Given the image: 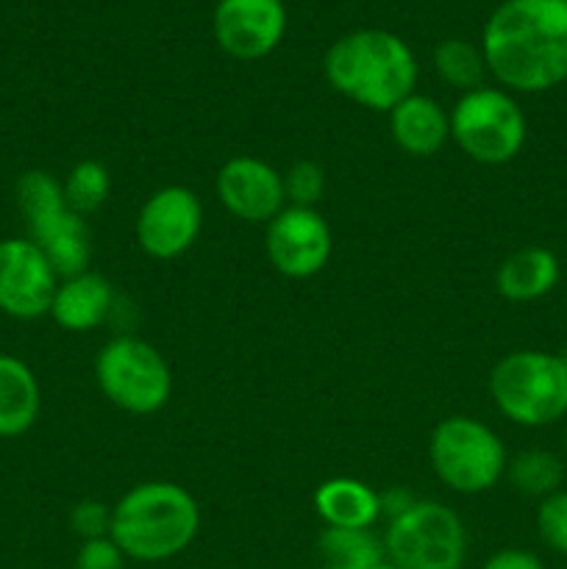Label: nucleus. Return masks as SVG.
<instances>
[{
    "instance_id": "f03ea898",
    "label": "nucleus",
    "mask_w": 567,
    "mask_h": 569,
    "mask_svg": "<svg viewBox=\"0 0 567 569\" xmlns=\"http://www.w3.org/2000/svg\"><path fill=\"white\" fill-rule=\"evenodd\" d=\"M322 70L339 94L387 114L415 92L420 76L409 44L384 28H359L339 37L328 48Z\"/></svg>"
},
{
    "instance_id": "aec40b11",
    "label": "nucleus",
    "mask_w": 567,
    "mask_h": 569,
    "mask_svg": "<svg viewBox=\"0 0 567 569\" xmlns=\"http://www.w3.org/2000/svg\"><path fill=\"white\" fill-rule=\"evenodd\" d=\"M326 569H376L387 561L384 539L372 528H326L317 539Z\"/></svg>"
},
{
    "instance_id": "0eeeda50",
    "label": "nucleus",
    "mask_w": 567,
    "mask_h": 569,
    "mask_svg": "<svg viewBox=\"0 0 567 569\" xmlns=\"http://www.w3.org/2000/svg\"><path fill=\"white\" fill-rule=\"evenodd\" d=\"M526 137V114L506 89L478 87L461 94L450 111V139L478 164L498 167L517 159Z\"/></svg>"
},
{
    "instance_id": "20e7f679",
    "label": "nucleus",
    "mask_w": 567,
    "mask_h": 569,
    "mask_svg": "<svg viewBox=\"0 0 567 569\" xmlns=\"http://www.w3.org/2000/svg\"><path fill=\"white\" fill-rule=\"evenodd\" d=\"M489 395L515 426H554L567 417V365L545 350H515L489 372Z\"/></svg>"
},
{
    "instance_id": "f8f14e48",
    "label": "nucleus",
    "mask_w": 567,
    "mask_h": 569,
    "mask_svg": "<svg viewBox=\"0 0 567 569\" xmlns=\"http://www.w3.org/2000/svg\"><path fill=\"white\" fill-rule=\"evenodd\" d=\"M265 250L270 264L287 278H311L328 264L334 237L328 220L317 209L284 206L267 222Z\"/></svg>"
},
{
    "instance_id": "f3484780",
    "label": "nucleus",
    "mask_w": 567,
    "mask_h": 569,
    "mask_svg": "<svg viewBox=\"0 0 567 569\" xmlns=\"http://www.w3.org/2000/svg\"><path fill=\"white\" fill-rule=\"evenodd\" d=\"M559 276L561 267L554 250L543 248V244H528L500 261L498 272H495V289L500 298L511 300V303H531V300L554 292Z\"/></svg>"
},
{
    "instance_id": "39448f33",
    "label": "nucleus",
    "mask_w": 567,
    "mask_h": 569,
    "mask_svg": "<svg viewBox=\"0 0 567 569\" xmlns=\"http://www.w3.org/2000/svg\"><path fill=\"white\" fill-rule=\"evenodd\" d=\"M17 206L28 226V239L48 256L59 278L87 272L92 244L89 228L81 214L67 206L64 187L44 170L22 172L17 181Z\"/></svg>"
},
{
    "instance_id": "9d476101",
    "label": "nucleus",
    "mask_w": 567,
    "mask_h": 569,
    "mask_svg": "<svg viewBox=\"0 0 567 569\" xmlns=\"http://www.w3.org/2000/svg\"><path fill=\"white\" fill-rule=\"evenodd\" d=\"M59 281L48 256L31 239H0V311L6 317L31 322L50 315Z\"/></svg>"
},
{
    "instance_id": "bb28decb",
    "label": "nucleus",
    "mask_w": 567,
    "mask_h": 569,
    "mask_svg": "<svg viewBox=\"0 0 567 569\" xmlns=\"http://www.w3.org/2000/svg\"><path fill=\"white\" fill-rule=\"evenodd\" d=\"M76 569H126V553L111 537L89 539L78 548Z\"/></svg>"
},
{
    "instance_id": "6e6552de",
    "label": "nucleus",
    "mask_w": 567,
    "mask_h": 569,
    "mask_svg": "<svg viewBox=\"0 0 567 569\" xmlns=\"http://www.w3.org/2000/svg\"><path fill=\"white\" fill-rule=\"evenodd\" d=\"M94 378L109 403L128 415L148 417L172 398V370L165 356L137 337H115L94 359Z\"/></svg>"
},
{
    "instance_id": "7c9ffc66",
    "label": "nucleus",
    "mask_w": 567,
    "mask_h": 569,
    "mask_svg": "<svg viewBox=\"0 0 567 569\" xmlns=\"http://www.w3.org/2000/svg\"><path fill=\"white\" fill-rule=\"evenodd\" d=\"M559 356H561V361H565V365H567V348H565V350H561V353H559Z\"/></svg>"
},
{
    "instance_id": "6ab92c4d",
    "label": "nucleus",
    "mask_w": 567,
    "mask_h": 569,
    "mask_svg": "<svg viewBox=\"0 0 567 569\" xmlns=\"http://www.w3.org/2000/svg\"><path fill=\"white\" fill-rule=\"evenodd\" d=\"M315 509L326 528H372L381 517V495L356 478H331L317 487Z\"/></svg>"
},
{
    "instance_id": "423d86ee",
    "label": "nucleus",
    "mask_w": 567,
    "mask_h": 569,
    "mask_svg": "<svg viewBox=\"0 0 567 569\" xmlns=\"http://www.w3.org/2000/svg\"><path fill=\"white\" fill-rule=\"evenodd\" d=\"M428 461L434 476L459 495L489 492L509 465L498 433L472 417L439 422L428 439Z\"/></svg>"
},
{
    "instance_id": "4be33fe9",
    "label": "nucleus",
    "mask_w": 567,
    "mask_h": 569,
    "mask_svg": "<svg viewBox=\"0 0 567 569\" xmlns=\"http://www.w3.org/2000/svg\"><path fill=\"white\" fill-rule=\"evenodd\" d=\"M434 70L448 87L461 89V94L484 87L487 76V61L481 48H476L467 39H445L434 48Z\"/></svg>"
},
{
    "instance_id": "f257e3e1",
    "label": "nucleus",
    "mask_w": 567,
    "mask_h": 569,
    "mask_svg": "<svg viewBox=\"0 0 567 569\" xmlns=\"http://www.w3.org/2000/svg\"><path fill=\"white\" fill-rule=\"evenodd\" d=\"M487 72L506 92H548L567 81V0H504L481 33Z\"/></svg>"
},
{
    "instance_id": "393cba45",
    "label": "nucleus",
    "mask_w": 567,
    "mask_h": 569,
    "mask_svg": "<svg viewBox=\"0 0 567 569\" xmlns=\"http://www.w3.org/2000/svg\"><path fill=\"white\" fill-rule=\"evenodd\" d=\"M537 531L550 550L567 556V492L565 489H559V492L539 500Z\"/></svg>"
},
{
    "instance_id": "412c9836",
    "label": "nucleus",
    "mask_w": 567,
    "mask_h": 569,
    "mask_svg": "<svg viewBox=\"0 0 567 569\" xmlns=\"http://www.w3.org/2000/svg\"><path fill=\"white\" fill-rule=\"evenodd\" d=\"M506 476L520 495L545 500L548 495L559 492L561 481H565V467H561L559 456L548 453V450H523L517 459L506 465Z\"/></svg>"
},
{
    "instance_id": "a211bd4d",
    "label": "nucleus",
    "mask_w": 567,
    "mask_h": 569,
    "mask_svg": "<svg viewBox=\"0 0 567 569\" xmlns=\"http://www.w3.org/2000/svg\"><path fill=\"white\" fill-rule=\"evenodd\" d=\"M42 411V389L22 359L0 353V439L31 431Z\"/></svg>"
},
{
    "instance_id": "5701e85b",
    "label": "nucleus",
    "mask_w": 567,
    "mask_h": 569,
    "mask_svg": "<svg viewBox=\"0 0 567 569\" xmlns=\"http://www.w3.org/2000/svg\"><path fill=\"white\" fill-rule=\"evenodd\" d=\"M61 187H64L67 206H70L76 214L87 217V214H94V211L109 200L111 178H109V170H106L100 161L83 159L67 172Z\"/></svg>"
},
{
    "instance_id": "7ed1b4c3",
    "label": "nucleus",
    "mask_w": 567,
    "mask_h": 569,
    "mask_svg": "<svg viewBox=\"0 0 567 569\" xmlns=\"http://www.w3.org/2000/svg\"><path fill=\"white\" fill-rule=\"evenodd\" d=\"M200 531V506L183 487L172 481H148L128 489L111 509V531L126 559H176L195 542Z\"/></svg>"
},
{
    "instance_id": "9b49d317",
    "label": "nucleus",
    "mask_w": 567,
    "mask_h": 569,
    "mask_svg": "<svg viewBox=\"0 0 567 569\" xmlns=\"http://www.w3.org/2000/svg\"><path fill=\"white\" fill-rule=\"evenodd\" d=\"M203 228V206L192 189L172 183L150 194L137 214V242L150 259L170 261L187 253Z\"/></svg>"
},
{
    "instance_id": "1a4fd4ad",
    "label": "nucleus",
    "mask_w": 567,
    "mask_h": 569,
    "mask_svg": "<svg viewBox=\"0 0 567 569\" xmlns=\"http://www.w3.org/2000/svg\"><path fill=\"white\" fill-rule=\"evenodd\" d=\"M384 550L387 561L400 569H461L467 559L465 522L445 503L417 500L389 520Z\"/></svg>"
},
{
    "instance_id": "b1692460",
    "label": "nucleus",
    "mask_w": 567,
    "mask_h": 569,
    "mask_svg": "<svg viewBox=\"0 0 567 569\" xmlns=\"http://www.w3.org/2000/svg\"><path fill=\"white\" fill-rule=\"evenodd\" d=\"M284 192H287L289 206L315 209L326 194V170L317 161H295L284 176Z\"/></svg>"
},
{
    "instance_id": "4468645a",
    "label": "nucleus",
    "mask_w": 567,
    "mask_h": 569,
    "mask_svg": "<svg viewBox=\"0 0 567 569\" xmlns=\"http://www.w3.org/2000/svg\"><path fill=\"white\" fill-rule=\"evenodd\" d=\"M217 198L242 222H270L287 203L284 176L256 156H233L217 172Z\"/></svg>"
},
{
    "instance_id": "cd10ccee",
    "label": "nucleus",
    "mask_w": 567,
    "mask_h": 569,
    "mask_svg": "<svg viewBox=\"0 0 567 569\" xmlns=\"http://www.w3.org/2000/svg\"><path fill=\"white\" fill-rule=\"evenodd\" d=\"M484 569H545V565L539 561V556L531 553V550L506 548L489 556Z\"/></svg>"
},
{
    "instance_id": "ddd939ff",
    "label": "nucleus",
    "mask_w": 567,
    "mask_h": 569,
    "mask_svg": "<svg viewBox=\"0 0 567 569\" xmlns=\"http://www.w3.org/2000/svg\"><path fill=\"white\" fill-rule=\"evenodd\" d=\"M215 39L231 59L259 61L287 33L284 0H220L211 17Z\"/></svg>"
},
{
    "instance_id": "dca6fc26",
    "label": "nucleus",
    "mask_w": 567,
    "mask_h": 569,
    "mask_svg": "<svg viewBox=\"0 0 567 569\" xmlns=\"http://www.w3.org/2000/svg\"><path fill=\"white\" fill-rule=\"evenodd\" d=\"M115 309V289L98 272H81V276L61 278L56 287L50 317L59 328L72 333H87L103 326L106 317Z\"/></svg>"
},
{
    "instance_id": "2eb2a0df",
    "label": "nucleus",
    "mask_w": 567,
    "mask_h": 569,
    "mask_svg": "<svg viewBox=\"0 0 567 569\" xmlns=\"http://www.w3.org/2000/svg\"><path fill=\"white\" fill-rule=\"evenodd\" d=\"M395 144L415 159H431L450 139V114L434 98L411 92L389 111Z\"/></svg>"
},
{
    "instance_id": "c85d7f7f",
    "label": "nucleus",
    "mask_w": 567,
    "mask_h": 569,
    "mask_svg": "<svg viewBox=\"0 0 567 569\" xmlns=\"http://www.w3.org/2000/svg\"><path fill=\"white\" fill-rule=\"evenodd\" d=\"M415 503H417V498H411V492H406V489H392V492H384L381 495V517L395 520V517H400L404 511H409Z\"/></svg>"
},
{
    "instance_id": "c756f323",
    "label": "nucleus",
    "mask_w": 567,
    "mask_h": 569,
    "mask_svg": "<svg viewBox=\"0 0 567 569\" xmlns=\"http://www.w3.org/2000/svg\"><path fill=\"white\" fill-rule=\"evenodd\" d=\"M376 569H400V567H395L392 561H381V565H378Z\"/></svg>"
},
{
    "instance_id": "a878e982",
    "label": "nucleus",
    "mask_w": 567,
    "mask_h": 569,
    "mask_svg": "<svg viewBox=\"0 0 567 569\" xmlns=\"http://www.w3.org/2000/svg\"><path fill=\"white\" fill-rule=\"evenodd\" d=\"M70 528L89 542V539H103L111 531V509L100 500H81L70 511Z\"/></svg>"
}]
</instances>
